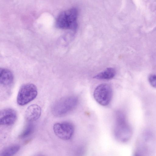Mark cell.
<instances>
[{"label":"cell","instance_id":"10","mask_svg":"<svg viewBox=\"0 0 156 156\" xmlns=\"http://www.w3.org/2000/svg\"><path fill=\"white\" fill-rule=\"evenodd\" d=\"M116 73L114 69L109 68L94 76V78L99 80H109L114 77Z\"/></svg>","mask_w":156,"mask_h":156},{"label":"cell","instance_id":"7","mask_svg":"<svg viewBox=\"0 0 156 156\" xmlns=\"http://www.w3.org/2000/svg\"><path fill=\"white\" fill-rule=\"evenodd\" d=\"M17 114L14 109L11 108L3 109L0 112V124L5 126H11L16 122Z\"/></svg>","mask_w":156,"mask_h":156},{"label":"cell","instance_id":"8","mask_svg":"<svg viewBox=\"0 0 156 156\" xmlns=\"http://www.w3.org/2000/svg\"><path fill=\"white\" fill-rule=\"evenodd\" d=\"M41 110L38 105L33 104L29 106L25 112V117L27 120L32 122L36 121L41 116Z\"/></svg>","mask_w":156,"mask_h":156},{"label":"cell","instance_id":"6","mask_svg":"<svg viewBox=\"0 0 156 156\" xmlns=\"http://www.w3.org/2000/svg\"><path fill=\"white\" fill-rule=\"evenodd\" d=\"M53 130L57 137L64 140L71 139L74 132L73 125L68 122L56 123L53 125Z\"/></svg>","mask_w":156,"mask_h":156},{"label":"cell","instance_id":"1","mask_svg":"<svg viewBox=\"0 0 156 156\" xmlns=\"http://www.w3.org/2000/svg\"><path fill=\"white\" fill-rule=\"evenodd\" d=\"M132 134V129L125 114L121 111H117L115 114L114 128L115 138L119 141L125 142L130 139Z\"/></svg>","mask_w":156,"mask_h":156},{"label":"cell","instance_id":"11","mask_svg":"<svg viewBox=\"0 0 156 156\" xmlns=\"http://www.w3.org/2000/svg\"><path fill=\"white\" fill-rule=\"evenodd\" d=\"M20 149V146L17 144H13L3 149L1 152V156H12L17 153Z\"/></svg>","mask_w":156,"mask_h":156},{"label":"cell","instance_id":"4","mask_svg":"<svg viewBox=\"0 0 156 156\" xmlns=\"http://www.w3.org/2000/svg\"><path fill=\"white\" fill-rule=\"evenodd\" d=\"M37 90L36 86L31 83L23 85L20 88L17 98V102L20 105L23 106L29 103L37 97Z\"/></svg>","mask_w":156,"mask_h":156},{"label":"cell","instance_id":"9","mask_svg":"<svg viewBox=\"0 0 156 156\" xmlns=\"http://www.w3.org/2000/svg\"><path fill=\"white\" fill-rule=\"evenodd\" d=\"M13 76L11 72L6 69L1 68L0 70V83L4 86L11 84L13 82Z\"/></svg>","mask_w":156,"mask_h":156},{"label":"cell","instance_id":"5","mask_svg":"<svg viewBox=\"0 0 156 156\" xmlns=\"http://www.w3.org/2000/svg\"><path fill=\"white\" fill-rule=\"evenodd\" d=\"M112 90L109 84L102 83L98 85L94 90L93 96L95 101L100 105L106 106L112 100Z\"/></svg>","mask_w":156,"mask_h":156},{"label":"cell","instance_id":"13","mask_svg":"<svg viewBox=\"0 0 156 156\" xmlns=\"http://www.w3.org/2000/svg\"><path fill=\"white\" fill-rule=\"evenodd\" d=\"M148 80L151 86L156 88V75L155 74L150 75L148 77Z\"/></svg>","mask_w":156,"mask_h":156},{"label":"cell","instance_id":"3","mask_svg":"<svg viewBox=\"0 0 156 156\" xmlns=\"http://www.w3.org/2000/svg\"><path fill=\"white\" fill-rule=\"evenodd\" d=\"M78 12L76 8H72L61 12L57 16L56 27L60 29L76 30L77 27Z\"/></svg>","mask_w":156,"mask_h":156},{"label":"cell","instance_id":"2","mask_svg":"<svg viewBox=\"0 0 156 156\" xmlns=\"http://www.w3.org/2000/svg\"><path fill=\"white\" fill-rule=\"evenodd\" d=\"M78 98L70 96L62 98L56 101L52 105L51 111L55 116H64L71 112L77 105Z\"/></svg>","mask_w":156,"mask_h":156},{"label":"cell","instance_id":"12","mask_svg":"<svg viewBox=\"0 0 156 156\" xmlns=\"http://www.w3.org/2000/svg\"><path fill=\"white\" fill-rule=\"evenodd\" d=\"M34 129V125L33 123H30L28 124L20 135L19 138L24 139L30 136L33 133Z\"/></svg>","mask_w":156,"mask_h":156}]
</instances>
